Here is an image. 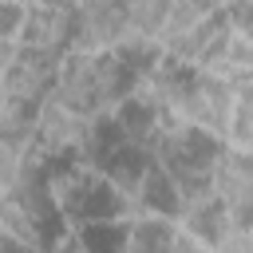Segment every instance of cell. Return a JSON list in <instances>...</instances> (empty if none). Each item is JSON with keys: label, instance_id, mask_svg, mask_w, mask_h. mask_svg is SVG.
<instances>
[{"label": "cell", "instance_id": "6da1fadb", "mask_svg": "<svg viewBox=\"0 0 253 253\" xmlns=\"http://www.w3.org/2000/svg\"><path fill=\"white\" fill-rule=\"evenodd\" d=\"M134 79V63H126L119 51H63L51 99L87 119H107L130 95Z\"/></svg>", "mask_w": 253, "mask_h": 253}, {"label": "cell", "instance_id": "7a4b0ae2", "mask_svg": "<svg viewBox=\"0 0 253 253\" xmlns=\"http://www.w3.org/2000/svg\"><path fill=\"white\" fill-rule=\"evenodd\" d=\"M67 51H119L126 47V20L119 0H75L67 12Z\"/></svg>", "mask_w": 253, "mask_h": 253}, {"label": "cell", "instance_id": "3957f363", "mask_svg": "<svg viewBox=\"0 0 253 253\" xmlns=\"http://www.w3.org/2000/svg\"><path fill=\"white\" fill-rule=\"evenodd\" d=\"M59 59H63V51H43V47H20L16 43V55H12V63H8V71L0 79V91L40 107L55 87Z\"/></svg>", "mask_w": 253, "mask_h": 253}, {"label": "cell", "instance_id": "277c9868", "mask_svg": "<svg viewBox=\"0 0 253 253\" xmlns=\"http://www.w3.org/2000/svg\"><path fill=\"white\" fill-rule=\"evenodd\" d=\"M210 186H213L217 202L229 210L233 221H241V225L253 221V150L221 146V154L213 158Z\"/></svg>", "mask_w": 253, "mask_h": 253}, {"label": "cell", "instance_id": "5b68a950", "mask_svg": "<svg viewBox=\"0 0 253 253\" xmlns=\"http://www.w3.org/2000/svg\"><path fill=\"white\" fill-rule=\"evenodd\" d=\"M67 12L71 8H47V4H24L16 43L20 47H43V51H67Z\"/></svg>", "mask_w": 253, "mask_h": 253}, {"label": "cell", "instance_id": "8992f818", "mask_svg": "<svg viewBox=\"0 0 253 253\" xmlns=\"http://www.w3.org/2000/svg\"><path fill=\"white\" fill-rule=\"evenodd\" d=\"M221 146L229 150H253V87H237L233 95V107H229V119H225V130H221Z\"/></svg>", "mask_w": 253, "mask_h": 253}, {"label": "cell", "instance_id": "52a82bcc", "mask_svg": "<svg viewBox=\"0 0 253 253\" xmlns=\"http://www.w3.org/2000/svg\"><path fill=\"white\" fill-rule=\"evenodd\" d=\"M32 126H36V107L0 91V138L12 142V146H28Z\"/></svg>", "mask_w": 253, "mask_h": 253}, {"label": "cell", "instance_id": "ba28073f", "mask_svg": "<svg viewBox=\"0 0 253 253\" xmlns=\"http://www.w3.org/2000/svg\"><path fill=\"white\" fill-rule=\"evenodd\" d=\"M20 166H24V146H12L0 138V190H8L20 178Z\"/></svg>", "mask_w": 253, "mask_h": 253}, {"label": "cell", "instance_id": "9c48e42d", "mask_svg": "<svg viewBox=\"0 0 253 253\" xmlns=\"http://www.w3.org/2000/svg\"><path fill=\"white\" fill-rule=\"evenodd\" d=\"M20 16H24V0H0V40H16Z\"/></svg>", "mask_w": 253, "mask_h": 253}, {"label": "cell", "instance_id": "30bf717a", "mask_svg": "<svg viewBox=\"0 0 253 253\" xmlns=\"http://www.w3.org/2000/svg\"><path fill=\"white\" fill-rule=\"evenodd\" d=\"M0 253H40V249H32L28 241H20V237H12V233L0 229Z\"/></svg>", "mask_w": 253, "mask_h": 253}, {"label": "cell", "instance_id": "8fae6325", "mask_svg": "<svg viewBox=\"0 0 253 253\" xmlns=\"http://www.w3.org/2000/svg\"><path fill=\"white\" fill-rule=\"evenodd\" d=\"M12 55H16V40H0V79H4L8 63H12Z\"/></svg>", "mask_w": 253, "mask_h": 253}, {"label": "cell", "instance_id": "7c38bea8", "mask_svg": "<svg viewBox=\"0 0 253 253\" xmlns=\"http://www.w3.org/2000/svg\"><path fill=\"white\" fill-rule=\"evenodd\" d=\"M24 4H47V8H71L75 0H24Z\"/></svg>", "mask_w": 253, "mask_h": 253}]
</instances>
